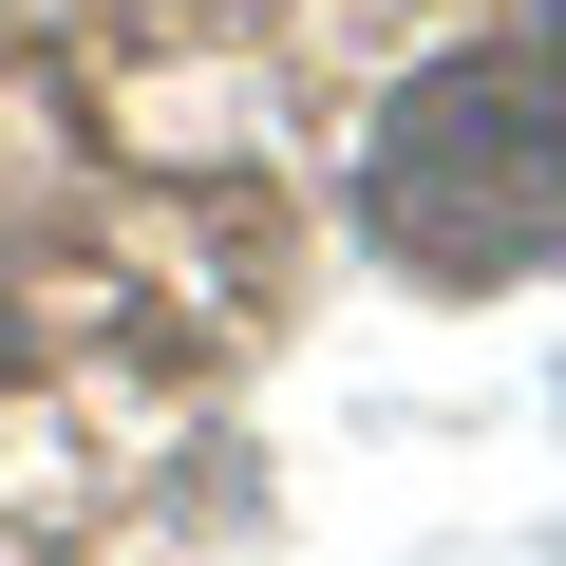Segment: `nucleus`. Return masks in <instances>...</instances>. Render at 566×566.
Wrapping results in <instances>:
<instances>
[{
	"mask_svg": "<svg viewBox=\"0 0 566 566\" xmlns=\"http://www.w3.org/2000/svg\"><path fill=\"white\" fill-rule=\"evenodd\" d=\"M359 227L416 283H528V264H566V57H434L359 133Z\"/></svg>",
	"mask_w": 566,
	"mask_h": 566,
	"instance_id": "obj_1",
	"label": "nucleus"
},
{
	"mask_svg": "<svg viewBox=\"0 0 566 566\" xmlns=\"http://www.w3.org/2000/svg\"><path fill=\"white\" fill-rule=\"evenodd\" d=\"M547 57H566V0H547Z\"/></svg>",
	"mask_w": 566,
	"mask_h": 566,
	"instance_id": "obj_2",
	"label": "nucleus"
}]
</instances>
